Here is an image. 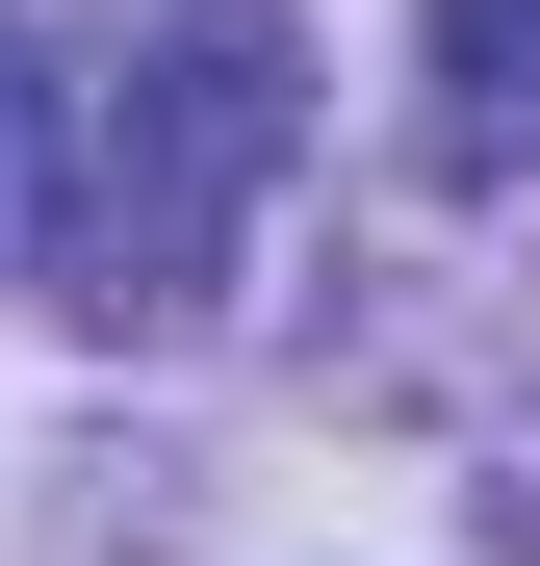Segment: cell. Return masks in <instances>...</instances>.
<instances>
[{
    "mask_svg": "<svg viewBox=\"0 0 540 566\" xmlns=\"http://www.w3.org/2000/svg\"><path fill=\"white\" fill-rule=\"evenodd\" d=\"M309 180V27L284 0H129L104 77H52V310L77 335H207L232 232Z\"/></svg>",
    "mask_w": 540,
    "mask_h": 566,
    "instance_id": "1",
    "label": "cell"
},
{
    "mask_svg": "<svg viewBox=\"0 0 540 566\" xmlns=\"http://www.w3.org/2000/svg\"><path fill=\"white\" fill-rule=\"evenodd\" d=\"M412 155L540 180V0H412Z\"/></svg>",
    "mask_w": 540,
    "mask_h": 566,
    "instance_id": "2",
    "label": "cell"
},
{
    "mask_svg": "<svg viewBox=\"0 0 540 566\" xmlns=\"http://www.w3.org/2000/svg\"><path fill=\"white\" fill-rule=\"evenodd\" d=\"M27 258H52V52L0 27V283H27Z\"/></svg>",
    "mask_w": 540,
    "mask_h": 566,
    "instance_id": "3",
    "label": "cell"
}]
</instances>
